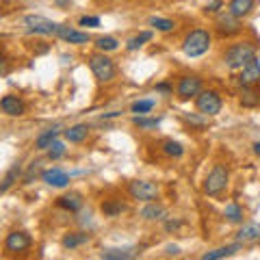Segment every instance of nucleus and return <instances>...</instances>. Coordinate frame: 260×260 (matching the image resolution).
<instances>
[{
    "instance_id": "f257e3e1",
    "label": "nucleus",
    "mask_w": 260,
    "mask_h": 260,
    "mask_svg": "<svg viewBox=\"0 0 260 260\" xmlns=\"http://www.w3.org/2000/svg\"><path fill=\"white\" fill-rule=\"evenodd\" d=\"M254 56H256V48L251 44H237V46L228 48L223 63L228 65V70H243Z\"/></svg>"
},
{
    "instance_id": "f03ea898",
    "label": "nucleus",
    "mask_w": 260,
    "mask_h": 260,
    "mask_svg": "<svg viewBox=\"0 0 260 260\" xmlns=\"http://www.w3.org/2000/svg\"><path fill=\"white\" fill-rule=\"evenodd\" d=\"M208 48H210V35H208L206 30H202V28L191 30L189 35H186L184 44H182L184 54H186V56H191V59L206 54V52H208Z\"/></svg>"
},
{
    "instance_id": "7ed1b4c3",
    "label": "nucleus",
    "mask_w": 260,
    "mask_h": 260,
    "mask_svg": "<svg viewBox=\"0 0 260 260\" xmlns=\"http://www.w3.org/2000/svg\"><path fill=\"white\" fill-rule=\"evenodd\" d=\"M89 68H91L93 76L100 80V83H111L115 78V65L104 52H98L89 56Z\"/></svg>"
},
{
    "instance_id": "20e7f679",
    "label": "nucleus",
    "mask_w": 260,
    "mask_h": 260,
    "mask_svg": "<svg viewBox=\"0 0 260 260\" xmlns=\"http://www.w3.org/2000/svg\"><path fill=\"white\" fill-rule=\"evenodd\" d=\"M22 22H24L26 32H30V35H52V37H56L59 26H61V24L44 18V15H26Z\"/></svg>"
},
{
    "instance_id": "39448f33",
    "label": "nucleus",
    "mask_w": 260,
    "mask_h": 260,
    "mask_svg": "<svg viewBox=\"0 0 260 260\" xmlns=\"http://www.w3.org/2000/svg\"><path fill=\"white\" fill-rule=\"evenodd\" d=\"M228 178H230V174H228V167L215 165L213 172H210L206 176V180H204V193L206 195H219L228 186Z\"/></svg>"
},
{
    "instance_id": "423d86ee",
    "label": "nucleus",
    "mask_w": 260,
    "mask_h": 260,
    "mask_svg": "<svg viewBox=\"0 0 260 260\" xmlns=\"http://www.w3.org/2000/svg\"><path fill=\"white\" fill-rule=\"evenodd\" d=\"M128 193L139 202H154L158 198V186L150 180H135V182H130Z\"/></svg>"
},
{
    "instance_id": "0eeeda50",
    "label": "nucleus",
    "mask_w": 260,
    "mask_h": 260,
    "mask_svg": "<svg viewBox=\"0 0 260 260\" xmlns=\"http://www.w3.org/2000/svg\"><path fill=\"white\" fill-rule=\"evenodd\" d=\"M198 111L202 115H217L221 111V98L215 91H202L198 95Z\"/></svg>"
},
{
    "instance_id": "6e6552de",
    "label": "nucleus",
    "mask_w": 260,
    "mask_h": 260,
    "mask_svg": "<svg viewBox=\"0 0 260 260\" xmlns=\"http://www.w3.org/2000/svg\"><path fill=\"white\" fill-rule=\"evenodd\" d=\"M202 93V78L198 76H184L178 83V98L180 100H191V98Z\"/></svg>"
},
{
    "instance_id": "1a4fd4ad",
    "label": "nucleus",
    "mask_w": 260,
    "mask_h": 260,
    "mask_svg": "<svg viewBox=\"0 0 260 260\" xmlns=\"http://www.w3.org/2000/svg\"><path fill=\"white\" fill-rule=\"evenodd\" d=\"M30 247V237L26 232H11L7 234L5 239V249L11 251V254H20V251H26Z\"/></svg>"
},
{
    "instance_id": "9d476101",
    "label": "nucleus",
    "mask_w": 260,
    "mask_h": 260,
    "mask_svg": "<svg viewBox=\"0 0 260 260\" xmlns=\"http://www.w3.org/2000/svg\"><path fill=\"white\" fill-rule=\"evenodd\" d=\"M239 83H241V87H251V85H258L260 83V61L256 59V56L241 70Z\"/></svg>"
},
{
    "instance_id": "9b49d317",
    "label": "nucleus",
    "mask_w": 260,
    "mask_h": 260,
    "mask_svg": "<svg viewBox=\"0 0 260 260\" xmlns=\"http://www.w3.org/2000/svg\"><path fill=\"white\" fill-rule=\"evenodd\" d=\"M42 178H44V182H46L48 186H54V189H63V186L70 184V174L63 172L61 167H50V169H46V172L42 174Z\"/></svg>"
},
{
    "instance_id": "f8f14e48",
    "label": "nucleus",
    "mask_w": 260,
    "mask_h": 260,
    "mask_svg": "<svg viewBox=\"0 0 260 260\" xmlns=\"http://www.w3.org/2000/svg\"><path fill=\"white\" fill-rule=\"evenodd\" d=\"M217 30L221 32V35H234V32H239L241 30V22L239 18L234 13H221L217 18Z\"/></svg>"
},
{
    "instance_id": "ddd939ff",
    "label": "nucleus",
    "mask_w": 260,
    "mask_h": 260,
    "mask_svg": "<svg viewBox=\"0 0 260 260\" xmlns=\"http://www.w3.org/2000/svg\"><path fill=\"white\" fill-rule=\"evenodd\" d=\"M56 37L63 39V42H68V44H87L89 39H91V37H89V32L70 28V26H65V24H61V26H59V32H56Z\"/></svg>"
},
{
    "instance_id": "4468645a",
    "label": "nucleus",
    "mask_w": 260,
    "mask_h": 260,
    "mask_svg": "<svg viewBox=\"0 0 260 260\" xmlns=\"http://www.w3.org/2000/svg\"><path fill=\"white\" fill-rule=\"evenodd\" d=\"M0 109H3V113H7L9 117L24 115V102L18 100L15 95H5L3 100H0Z\"/></svg>"
},
{
    "instance_id": "2eb2a0df",
    "label": "nucleus",
    "mask_w": 260,
    "mask_h": 260,
    "mask_svg": "<svg viewBox=\"0 0 260 260\" xmlns=\"http://www.w3.org/2000/svg\"><path fill=\"white\" fill-rule=\"evenodd\" d=\"M137 256V249L135 247H115V249H104L100 258L104 260H128V258H135Z\"/></svg>"
},
{
    "instance_id": "dca6fc26",
    "label": "nucleus",
    "mask_w": 260,
    "mask_h": 260,
    "mask_svg": "<svg viewBox=\"0 0 260 260\" xmlns=\"http://www.w3.org/2000/svg\"><path fill=\"white\" fill-rule=\"evenodd\" d=\"M56 204H59L63 210L76 213V210L83 208V198H80L78 193H68V195H61V198L56 200Z\"/></svg>"
},
{
    "instance_id": "f3484780",
    "label": "nucleus",
    "mask_w": 260,
    "mask_h": 260,
    "mask_svg": "<svg viewBox=\"0 0 260 260\" xmlns=\"http://www.w3.org/2000/svg\"><path fill=\"white\" fill-rule=\"evenodd\" d=\"M237 241L241 243H254L260 241V223H247L237 232Z\"/></svg>"
},
{
    "instance_id": "a211bd4d",
    "label": "nucleus",
    "mask_w": 260,
    "mask_h": 260,
    "mask_svg": "<svg viewBox=\"0 0 260 260\" xmlns=\"http://www.w3.org/2000/svg\"><path fill=\"white\" fill-rule=\"evenodd\" d=\"M59 133H61L59 126L44 130V133L35 139V148H37V150H48V148H50V145L56 141V137H59Z\"/></svg>"
},
{
    "instance_id": "6ab92c4d",
    "label": "nucleus",
    "mask_w": 260,
    "mask_h": 260,
    "mask_svg": "<svg viewBox=\"0 0 260 260\" xmlns=\"http://www.w3.org/2000/svg\"><path fill=\"white\" fill-rule=\"evenodd\" d=\"M65 139H68L70 143H83L87 139V135H89V126L87 124H76V126H72L65 130Z\"/></svg>"
},
{
    "instance_id": "aec40b11",
    "label": "nucleus",
    "mask_w": 260,
    "mask_h": 260,
    "mask_svg": "<svg viewBox=\"0 0 260 260\" xmlns=\"http://www.w3.org/2000/svg\"><path fill=\"white\" fill-rule=\"evenodd\" d=\"M239 249H241V241L237 243V245H225V247H219V249H213V251H206V254L202 256V260H219V258H230V256L237 254Z\"/></svg>"
},
{
    "instance_id": "412c9836",
    "label": "nucleus",
    "mask_w": 260,
    "mask_h": 260,
    "mask_svg": "<svg viewBox=\"0 0 260 260\" xmlns=\"http://www.w3.org/2000/svg\"><path fill=\"white\" fill-rule=\"evenodd\" d=\"M254 7H256V0H230V13H234L237 18L249 15Z\"/></svg>"
},
{
    "instance_id": "4be33fe9",
    "label": "nucleus",
    "mask_w": 260,
    "mask_h": 260,
    "mask_svg": "<svg viewBox=\"0 0 260 260\" xmlns=\"http://www.w3.org/2000/svg\"><path fill=\"white\" fill-rule=\"evenodd\" d=\"M165 215H167L165 208L158 206V204H154V202H148V206L141 210V217L145 219V221H162Z\"/></svg>"
},
{
    "instance_id": "5701e85b",
    "label": "nucleus",
    "mask_w": 260,
    "mask_h": 260,
    "mask_svg": "<svg viewBox=\"0 0 260 260\" xmlns=\"http://www.w3.org/2000/svg\"><path fill=\"white\" fill-rule=\"evenodd\" d=\"M85 243H89V234H85V232H72V234H65L63 237L65 249H76L80 245H85Z\"/></svg>"
},
{
    "instance_id": "b1692460",
    "label": "nucleus",
    "mask_w": 260,
    "mask_h": 260,
    "mask_svg": "<svg viewBox=\"0 0 260 260\" xmlns=\"http://www.w3.org/2000/svg\"><path fill=\"white\" fill-rule=\"evenodd\" d=\"M20 174H22V167H20V162H15V165L7 172V176H5V180H3V186H0V193H7L11 189V186L18 182V178H20Z\"/></svg>"
},
{
    "instance_id": "393cba45",
    "label": "nucleus",
    "mask_w": 260,
    "mask_h": 260,
    "mask_svg": "<svg viewBox=\"0 0 260 260\" xmlns=\"http://www.w3.org/2000/svg\"><path fill=\"white\" fill-rule=\"evenodd\" d=\"M241 104H243V107H258V104H260V93L254 91L251 87H243Z\"/></svg>"
},
{
    "instance_id": "a878e982",
    "label": "nucleus",
    "mask_w": 260,
    "mask_h": 260,
    "mask_svg": "<svg viewBox=\"0 0 260 260\" xmlns=\"http://www.w3.org/2000/svg\"><path fill=\"white\" fill-rule=\"evenodd\" d=\"M223 217H225L230 223H241V221H243V208L232 202V204H228V206H225Z\"/></svg>"
},
{
    "instance_id": "bb28decb",
    "label": "nucleus",
    "mask_w": 260,
    "mask_h": 260,
    "mask_svg": "<svg viewBox=\"0 0 260 260\" xmlns=\"http://www.w3.org/2000/svg\"><path fill=\"white\" fill-rule=\"evenodd\" d=\"M126 210V206L121 204V202H117V200H109V202H104L102 204V213L107 215V217H117V215H121Z\"/></svg>"
},
{
    "instance_id": "cd10ccee",
    "label": "nucleus",
    "mask_w": 260,
    "mask_h": 260,
    "mask_svg": "<svg viewBox=\"0 0 260 260\" xmlns=\"http://www.w3.org/2000/svg\"><path fill=\"white\" fill-rule=\"evenodd\" d=\"M152 39V32L150 30H143V32H139V35H135L133 39H128V44H126V48L130 52H135V50H139V48L145 44V42H150Z\"/></svg>"
},
{
    "instance_id": "c85d7f7f",
    "label": "nucleus",
    "mask_w": 260,
    "mask_h": 260,
    "mask_svg": "<svg viewBox=\"0 0 260 260\" xmlns=\"http://www.w3.org/2000/svg\"><path fill=\"white\" fill-rule=\"evenodd\" d=\"M95 48L100 52H113L119 48V42L115 37H100V39H95Z\"/></svg>"
},
{
    "instance_id": "c756f323",
    "label": "nucleus",
    "mask_w": 260,
    "mask_h": 260,
    "mask_svg": "<svg viewBox=\"0 0 260 260\" xmlns=\"http://www.w3.org/2000/svg\"><path fill=\"white\" fill-rule=\"evenodd\" d=\"M162 152H165L167 156H172V158H180L184 154V148L178 141H165L162 143Z\"/></svg>"
},
{
    "instance_id": "7c9ffc66",
    "label": "nucleus",
    "mask_w": 260,
    "mask_h": 260,
    "mask_svg": "<svg viewBox=\"0 0 260 260\" xmlns=\"http://www.w3.org/2000/svg\"><path fill=\"white\" fill-rule=\"evenodd\" d=\"M150 24H152V26L156 28V30H160V32H169V30H174V28H176V22L165 20V18H152Z\"/></svg>"
},
{
    "instance_id": "2f4dec72",
    "label": "nucleus",
    "mask_w": 260,
    "mask_h": 260,
    "mask_svg": "<svg viewBox=\"0 0 260 260\" xmlns=\"http://www.w3.org/2000/svg\"><path fill=\"white\" fill-rule=\"evenodd\" d=\"M65 152H68V148H65V143L61 141H54L50 148H48V158L50 160H59L61 156H65Z\"/></svg>"
},
{
    "instance_id": "473e14b6",
    "label": "nucleus",
    "mask_w": 260,
    "mask_h": 260,
    "mask_svg": "<svg viewBox=\"0 0 260 260\" xmlns=\"http://www.w3.org/2000/svg\"><path fill=\"white\" fill-rule=\"evenodd\" d=\"M133 121H135V126H139V128H143V130L156 128V126L160 124V119H158V117H156V119H150V117H143V115H135Z\"/></svg>"
},
{
    "instance_id": "72a5a7b5",
    "label": "nucleus",
    "mask_w": 260,
    "mask_h": 260,
    "mask_svg": "<svg viewBox=\"0 0 260 260\" xmlns=\"http://www.w3.org/2000/svg\"><path fill=\"white\" fill-rule=\"evenodd\" d=\"M154 109V100H137L133 104V113H139V115H145Z\"/></svg>"
},
{
    "instance_id": "f704fd0d",
    "label": "nucleus",
    "mask_w": 260,
    "mask_h": 260,
    "mask_svg": "<svg viewBox=\"0 0 260 260\" xmlns=\"http://www.w3.org/2000/svg\"><path fill=\"white\" fill-rule=\"evenodd\" d=\"M80 26H89V28H98L100 26V18H93V15H85V18H80Z\"/></svg>"
},
{
    "instance_id": "c9c22d12",
    "label": "nucleus",
    "mask_w": 260,
    "mask_h": 260,
    "mask_svg": "<svg viewBox=\"0 0 260 260\" xmlns=\"http://www.w3.org/2000/svg\"><path fill=\"white\" fill-rule=\"evenodd\" d=\"M184 119H186V121H191V124H195V126H202V124H204V121H202L200 117L191 115V113H186V115H184Z\"/></svg>"
},
{
    "instance_id": "e433bc0d",
    "label": "nucleus",
    "mask_w": 260,
    "mask_h": 260,
    "mask_svg": "<svg viewBox=\"0 0 260 260\" xmlns=\"http://www.w3.org/2000/svg\"><path fill=\"white\" fill-rule=\"evenodd\" d=\"M156 91H162V93H172V85H169V83H158V85H156Z\"/></svg>"
},
{
    "instance_id": "4c0bfd02",
    "label": "nucleus",
    "mask_w": 260,
    "mask_h": 260,
    "mask_svg": "<svg viewBox=\"0 0 260 260\" xmlns=\"http://www.w3.org/2000/svg\"><path fill=\"white\" fill-rule=\"evenodd\" d=\"M165 254L167 256H178V254H180V247H178V245H167Z\"/></svg>"
},
{
    "instance_id": "58836bf2",
    "label": "nucleus",
    "mask_w": 260,
    "mask_h": 260,
    "mask_svg": "<svg viewBox=\"0 0 260 260\" xmlns=\"http://www.w3.org/2000/svg\"><path fill=\"white\" fill-rule=\"evenodd\" d=\"M178 225H180V221H167V223H165V228H167V230H176Z\"/></svg>"
},
{
    "instance_id": "ea45409f",
    "label": "nucleus",
    "mask_w": 260,
    "mask_h": 260,
    "mask_svg": "<svg viewBox=\"0 0 260 260\" xmlns=\"http://www.w3.org/2000/svg\"><path fill=\"white\" fill-rule=\"evenodd\" d=\"M254 152H256V156H260V141L254 143Z\"/></svg>"
}]
</instances>
